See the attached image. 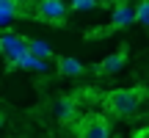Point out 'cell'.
<instances>
[{"mask_svg":"<svg viewBox=\"0 0 149 138\" xmlns=\"http://www.w3.org/2000/svg\"><path fill=\"white\" fill-rule=\"evenodd\" d=\"M144 94L146 91L141 89V86H133V89H111L102 97V108H105L111 116L130 119V116L138 113L141 102H144Z\"/></svg>","mask_w":149,"mask_h":138,"instance_id":"1","label":"cell"},{"mask_svg":"<svg viewBox=\"0 0 149 138\" xmlns=\"http://www.w3.org/2000/svg\"><path fill=\"white\" fill-rule=\"evenodd\" d=\"M135 25V6L130 0H119L116 6H111V22L105 28H91L86 33V39H97V36H108L113 31H124V28Z\"/></svg>","mask_w":149,"mask_h":138,"instance_id":"2","label":"cell"},{"mask_svg":"<svg viewBox=\"0 0 149 138\" xmlns=\"http://www.w3.org/2000/svg\"><path fill=\"white\" fill-rule=\"evenodd\" d=\"M33 17H36L39 22H44V25L61 28L66 22V17H69V6H66L64 0H36Z\"/></svg>","mask_w":149,"mask_h":138,"instance_id":"3","label":"cell"},{"mask_svg":"<svg viewBox=\"0 0 149 138\" xmlns=\"http://www.w3.org/2000/svg\"><path fill=\"white\" fill-rule=\"evenodd\" d=\"M77 138H111V122L102 113H88L77 124Z\"/></svg>","mask_w":149,"mask_h":138,"instance_id":"4","label":"cell"},{"mask_svg":"<svg viewBox=\"0 0 149 138\" xmlns=\"http://www.w3.org/2000/svg\"><path fill=\"white\" fill-rule=\"evenodd\" d=\"M28 53V44H25V36H17V33H0V55H3L8 64H14L17 58Z\"/></svg>","mask_w":149,"mask_h":138,"instance_id":"5","label":"cell"},{"mask_svg":"<svg viewBox=\"0 0 149 138\" xmlns=\"http://www.w3.org/2000/svg\"><path fill=\"white\" fill-rule=\"evenodd\" d=\"M127 58H130V47H127V44H122L116 53L105 55L100 64H94V72H97V75H102V77H108V75H116L119 69H124Z\"/></svg>","mask_w":149,"mask_h":138,"instance_id":"6","label":"cell"},{"mask_svg":"<svg viewBox=\"0 0 149 138\" xmlns=\"http://www.w3.org/2000/svg\"><path fill=\"white\" fill-rule=\"evenodd\" d=\"M55 69H58L61 77H80L86 66L74 55H55Z\"/></svg>","mask_w":149,"mask_h":138,"instance_id":"7","label":"cell"},{"mask_svg":"<svg viewBox=\"0 0 149 138\" xmlns=\"http://www.w3.org/2000/svg\"><path fill=\"white\" fill-rule=\"evenodd\" d=\"M53 113H55L58 122H74L77 119V102H74V97H61L53 105Z\"/></svg>","mask_w":149,"mask_h":138,"instance_id":"8","label":"cell"},{"mask_svg":"<svg viewBox=\"0 0 149 138\" xmlns=\"http://www.w3.org/2000/svg\"><path fill=\"white\" fill-rule=\"evenodd\" d=\"M22 14V8L14 0H0V31H8V25Z\"/></svg>","mask_w":149,"mask_h":138,"instance_id":"9","label":"cell"},{"mask_svg":"<svg viewBox=\"0 0 149 138\" xmlns=\"http://www.w3.org/2000/svg\"><path fill=\"white\" fill-rule=\"evenodd\" d=\"M25 44H28V53L31 55H36V58H44V61H50L53 58V47H50L44 39H25Z\"/></svg>","mask_w":149,"mask_h":138,"instance_id":"10","label":"cell"},{"mask_svg":"<svg viewBox=\"0 0 149 138\" xmlns=\"http://www.w3.org/2000/svg\"><path fill=\"white\" fill-rule=\"evenodd\" d=\"M135 25L149 28V0H138L135 3Z\"/></svg>","mask_w":149,"mask_h":138,"instance_id":"11","label":"cell"},{"mask_svg":"<svg viewBox=\"0 0 149 138\" xmlns=\"http://www.w3.org/2000/svg\"><path fill=\"white\" fill-rule=\"evenodd\" d=\"M94 6H97V0H72L69 11H91Z\"/></svg>","mask_w":149,"mask_h":138,"instance_id":"12","label":"cell"},{"mask_svg":"<svg viewBox=\"0 0 149 138\" xmlns=\"http://www.w3.org/2000/svg\"><path fill=\"white\" fill-rule=\"evenodd\" d=\"M133 138H149V127H141V130H138V133H135Z\"/></svg>","mask_w":149,"mask_h":138,"instance_id":"13","label":"cell"},{"mask_svg":"<svg viewBox=\"0 0 149 138\" xmlns=\"http://www.w3.org/2000/svg\"><path fill=\"white\" fill-rule=\"evenodd\" d=\"M97 3H100V6H105V8H111V6H116L119 0H97Z\"/></svg>","mask_w":149,"mask_h":138,"instance_id":"14","label":"cell"},{"mask_svg":"<svg viewBox=\"0 0 149 138\" xmlns=\"http://www.w3.org/2000/svg\"><path fill=\"white\" fill-rule=\"evenodd\" d=\"M0 127H3V116H0Z\"/></svg>","mask_w":149,"mask_h":138,"instance_id":"15","label":"cell"}]
</instances>
